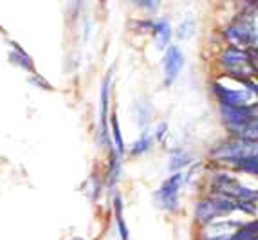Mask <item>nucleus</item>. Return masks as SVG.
Returning a JSON list of instances; mask_svg holds the SVG:
<instances>
[{
	"mask_svg": "<svg viewBox=\"0 0 258 240\" xmlns=\"http://www.w3.org/2000/svg\"><path fill=\"white\" fill-rule=\"evenodd\" d=\"M244 2H247V4H251V6L258 4V0H244Z\"/></svg>",
	"mask_w": 258,
	"mask_h": 240,
	"instance_id": "nucleus-20",
	"label": "nucleus"
},
{
	"mask_svg": "<svg viewBox=\"0 0 258 240\" xmlns=\"http://www.w3.org/2000/svg\"><path fill=\"white\" fill-rule=\"evenodd\" d=\"M256 56H258V49H256Z\"/></svg>",
	"mask_w": 258,
	"mask_h": 240,
	"instance_id": "nucleus-22",
	"label": "nucleus"
},
{
	"mask_svg": "<svg viewBox=\"0 0 258 240\" xmlns=\"http://www.w3.org/2000/svg\"><path fill=\"white\" fill-rule=\"evenodd\" d=\"M237 210V202H233L229 197H211L206 201L199 202L197 208H195V219L203 226H208L211 220L224 217V215H229Z\"/></svg>",
	"mask_w": 258,
	"mask_h": 240,
	"instance_id": "nucleus-3",
	"label": "nucleus"
},
{
	"mask_svg": "<svg viewBox=\"0 0 258 240\" xmlns=\"http://www.w3.org/2000/svg\"><path fill=\"white\" fill-rule=\"evenodd\" d=\"M182 67H184V54L177 45H170L166 49L163 60V71H164V83L172 85L177 80V76L181 74Z\"/></svg>",
	"mask_w": 258,
	"mask_h": 240,
	"instance_id": "nucleus-6",
	"label": "nucleus"
},
{
	"mask_svg": "<svg viewBox=\"0 0 258 240\" xmlns=\"http://www.w3.org/2000/svg\"><path fill=\"white\" fill-rule=\"evenodd\" d=\"M114 211H116L117 231H119V235H121V240H128V229H126V224H125V220H123V215H121V211H123V202H121L119 195L114 197Z\"/></svg>",
	"mask_w": 258,
	"mask_h": 240,
	"instance_id": "nucleus-12",
	"label": "nucleus"
},
{
	"mask_svg": "<svg viewBox=\"0 0 258 240\" xmlns=\"http://www.w3.org/2000/svg\"><path fill=\"white\" fill-rule=\"evenodd\" d=\"M242 85H244V83H242ZM211 89L215 92L220 105H226V107H247V105H253L254 96H256L253 90L247 89V87H245V89H229V87L222 85V83H219V82L213 83Z\"/></svg>",
	"mask_w": 258,
	"mask_h": 240,
	"instance_id": "nucleus-5",
	"label": "nucleus"
},
{
	"mask_svg": "<svg viewBox=\"0 0 258 240\" xmlns=\"http://www.w3.org/2000/svg\"><path fill=\"white\" fill-rule=\"evenodd\" d=\"M191 163V154L186 150H175L170 154V161H168V170L170 171H179L186 168Z\"/></svg>",
	"mask_w": 258,
	"mask_h": 240,
	"instance_id": "nucleus-10",
	"label": "nucleus"
},
{
	"mask_svg": "<svg viewBox=\"0 0 258 240\" xmlns=\"http://www.w3.org/2000/svg\"><path fill=\"white\" fill-rule=\"evenodd\" d=\"M99 2H105V0H99Z\"/></svg>",
	"mask_w": 258,
	"mask_h": 240,
	"instance_id": "nucleus-21",
	"label": "nucleus"
},
{
	"mask_svg": "<svg viewBox=\"0 0 258 240\" xmlns=\"http://www.w3.org/2000/svg\"><path fill=\"white\" fill-rule=\"evenodd\" d=\"M235 168L240 171H245L249 175H256L258 177V154H251L245 155V157L238 159L235 163Z\"/></svg>",
	"mask_w": 258,
	"mask_h": 240,
	"instance_id": "nucleus-11",
	"label": "nucleus"
},
{
	"mask_svg": "<svg viewBox=\"0 0 258 240\" xmlns=\"http://www.w3.org/2000/svg\"><path fill=\"white\" fill-rule=\"evenodd\" d=\"M184 175L182 173H173L170 179H166L161 185V188L154 193L155 204L164 211H175L179 208V190L182 186Z\"/></svg>",
	"mask_w": 258,
	"mask_h": 240,
	"instance_id": "nucleus-4",
	"label": "nucleus"
},
{
	"mask_svg": "<svg viewBox=\"0 0 258 240\" xmlns=\"http://www.w3.org/2000/svg\"><path fill=\"white\" fill-rule=\"evenodd\" d=\"M110 78L112 73H108L101 85V103H99V143L107 145V132H108V98H110Z\"/></svg>",
	"mask_w": 258,
	"mask_h": 240,
	"instance_id": "nucleus-7",
	"label": "nucleus"
},
{
	"mask_svg": "<svg viewBox=\"0 0 258 240\" xmlns=\"http://www.w3.org/2000/svg\"><path fill=\"white\" fill-rule=\"evenodd\" d=\"M154 36L155 43L159 49H168L170 47V40H172V26L168 20H157L154 26Z\"/></svg>",
	"mask_w": 258,
	"mask_h": 240,
	"instance_id": "nucleus-8",
	"label": "nucleus"
},
{
	"mask_svg": "<svg viewBox=\"0 0 258 240\" xmlns=\"http://www.w3.org/2000/svg\"><path fill=\"white\" fill-rule=\"evenodd\" d=\"M194 33H195L194 18H186V20H182L181 24H179V27H177V36H179V40H189L194 36Z\"/></svg>",
	"mask_w": 258,
	"mask_h": 240,
	"instance_id": "nucleus-14",
	"label": "nucleus"
},
{
	"mask_svg": "<svg viewBox=\"0 0 258 240\" xmlns=\"http://www.w3.org/2000/svg\"><path fill=\"white\" fill-rule=\"evenodd\" d=\"M139 8L147 9V11H157L161 6V0H134Z\"/></svg>",
	"mask_w": 258,
	"mask_h": 240,
	"instance_id": "nucleus-17",
	"label": "nucleus"
},
{
	"mask_svg": "<svg viewBox=\"0 0 258 240\" xmlns=\"http://www.w3.org/2000/svg\"><path fill=\"white\" fill-rule=\"evenodd\" d=\"M11 47H13V51L9 52V62H11V64H15L17 67L26 69V71L35 73V64H33V60H31V56L27 54V52L24 51L18 43L11 42Z\"/></svg>",
	"mask_w": 258,
	"mask_h": 240,
	"instance_id": "nucleus-9",
	"label": "nucleus"
},
{
	"mask_svg": "<svg viewBox=\"0 0 258 240\" xmlns=\"http://www.w3.org/2000/svg\"><path fill=\"white\" fill-rule=\"evenodd\" d=\"M31 83H33V85H36V87H42V89H45V90H52L51 83H47V82H45V78L38 76V74H33V76H31Z\"/></svg>",
	"mask_w": 258,
	"mask_h": 240,
	"instance_id": "nucleus-18",
	"label": "nucleus"
},
{
	"mask_svg": "<svg viewBox=\"0 0 258 240\" xmlns=\"http://www.w3.org/2000/svg\"><path fill=\"white\" fill-rule=\"evenodd\" d=\"M150 148H152V137L147 136V134H143V136L139 137V139H136V143L132 145V154L134 155L147 154Z\"/></svg>",
	"mask_w": 258,
	"mask_h": 240,
	"instance_id": "nucleus-15",
	"label": "nucleus"
},
{
	"mask_svg": "<svg viewBox=\"0 0 258 240\" xmlns=\"http://www.w3.org/2000/svg\"><path fill=\"white\" fill-rule=\"evenodd\" d=\"M110 125H112V137H114V145L117 148V154L123 155L125 154V143H123V136H121V129H119V121H117V116L110 117Z\"/></svg>",
	"mask_w": 258,
	"mask_h": 240,
	"instance_id": "nucleus-13",
	"label": "nucleus"
},
{
	"mask_svg": "<svg viewBox=\"0 0 258 240\" xmlns=\"http://www.w3.org/2000/svg\"><path fill=\"white\" fill-rule=\"evenodd\" d=\"M136 117H138V127L139 129H145L150 119V107H148V103H145V107H139L138 112H136Z\"/></svg>",
	"mask_w": 258,
	"mask_h": 240,
	"instance_id": "nucleus-16",
	"label": "nucleus"
},
{
	"mask_svg": "<svg viewBox=\"0 0 258 240\" xmlns=\"http://www.w3.org/2000/svg\"><path fill=\"white\" fill-rule=\"evenodd\" d=\"M226 36L235 47L254 45L258 49V4L245 9L226 29Z\"/></svg>",
	"mask_w": 258,
	"mask_h": 240,
	"instance_id": "nucleus-1",
	"label": "nucleus"
},
{
	"mask_svg": "<svg viewBox=\"0 0 258 240\" xmlns=\"http://www.w3.org/2000/svg\"><path fill=\"white\" fill-rule=\"evenodd\" d=\"M166 123H159L157 125V130H155V137H157V141H163V136L166 132Z\"/></svg>",
	"mask_w": 258,
	"mask_h": 240,
	"instance_id": "nucleus-19",
	"label": "nucleus"
},
{
	"mask_svg": "<svg viewBox=\"0 0 258 240\" xmlns=\"http://www.w3.org/2000/svg\"><path fill=\"white\" fill-rule=\"evenodd\" d=\"M220 65H222L235 80H249L251 74L258 71L253 62V56L240 47H229L220 54Z\"/></svg>",
	"mask_w": 258,
	"mask_h": 240,
	"instance_id": "nucleus-2",
	"label": "nucleus"
}]
</instances>
